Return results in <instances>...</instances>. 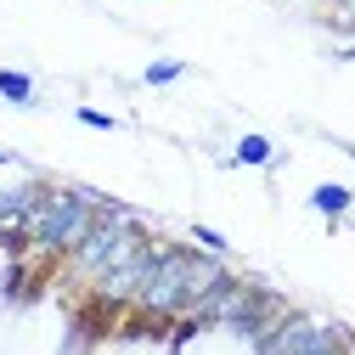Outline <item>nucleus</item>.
<instances>
[{"label":"nucleus","mask_w":355,"mask_h":355,"mask_svg":"<svg viewBox=\"0 0 355 355\" xmlns=\"http://www.w3.org/2000/svg\"><path fill=\"white\" fill-rule=\"evenodd\" d=\"M226 259L220 254H203V248H181V243H158L153 248V265H147V282L136 293V310L158 322H175V316H192V310L226 282Z\"/></svg>","instance_id":"1"},{"label":"nucleus","mask_w":355,"mask_h":355,"mask_svg":"<svg viewBox=\"0 0 355 355\" xmlns=\"http://www.w3.org/2000/svg\"><path fill=\"white\" fill-rule=\"evenodd\" d=\"M91 220H96V192H85V187H40L34 209L17 220V237L34 254H73L79 237L91 232Z\"/></svg>","instance_id":"2"},{"label":"nucleus","mask_w":355,"mask_h":355,"mask_svg":"<svg viewBox=\"0 0 355 355\" xmlns=\"http://www.w3.org/2000/svg\"><path fill=\"white\" fill-rule=\"evenodd\" d=\"M254 355H349V333L338 322L304 316V310H282L277 327L254 344Z\"/></svg>","instance_id":"3"},{"label":"nucleus","mask_w":355,"mask_h":355,"mask_svg":"<svg viewBox=\"0 0 355 355\" xmlns=\"http://www.w3.org/2000/svg\"><path fill=\"white\" fill-rule=\"evenodd\" d=\"M310 209H316L322 220H344L355 209V192L344 181H316V187H310Z\"/></svg>","instance_id":"4"},{"label":"nucleus","mask_w":355,"mask_h":355,"mask_svg":"<svg viewBox=\"0 0 355 355\" xmlns=\"http://www.w3.org/2000/svg\"><path fill=\"white\" fill-rule=\"evenodd\" d=\"M226 164H237V169H271V164H277V141L248 130V136H237V147H232Z\"/></svg>","instance_id":"5"},{"label":"nucleus","mask_w":355,"mask_h":355,"mask_svg":"<svg viewBox=\"0 0 355 355\" xmlns=\"http://www.w3.org/2000/svg\"><path fill=\"white\" fill-rule=\"evenodd\" d=\"M0 102H12V107H40V85H34V73H23V68H0Z\"/></svg>","instance_id":"6"},{"label":"nucleus","mask_w":355,"mask_h":355,"mask_svg":"<svg viewBox=\"0 0 355 355\" xmlns=\"http://www.w3.org/2000/svg\"><path fill=\"white\" fill-rule=\"evenodd\" d=\"M181 73H187V62H181V57H158V62H147V68H141V85H147V91H164V85H175Z\"/></svg>","instance_id":"7"},{"label":"nucleus","mask_w":355,"mask_h":355,"mask_svg":"<svg viewBox=\"0 0 355 355\" xmlns=\"http://www.w3.org/2000/svg\"><path fill=\"white\" fill-rule=\"evenodd\" d=\"M192 243H198L203 254H220V259H226V248H232L226 232H214V226H192Z\"/></svg>","instance_id":"8"},{"label":"nucleus","mask_w":355,"mask_h":355,"mask_svg":"<svg viewBox=\"0 0 355 355\" xmlns=\"http://www.w3.org/2000/svg\"><path fill=\"white\" fill-rule=\"evenodd\" d=\"M73 119H79L85 130H102V136H107V130H119V119L102 113V107H73Z\"/></svg>","instance_id":"9"},{"label":"nucleus","mask_w":355,"mask_h":355,"mask_svg":"<svg viewBox=\"0 0 355 355\" xmlns=\"http://www.w3.org/2000/svg\"><path fill=\"white\" fill-rule=\"evenodd\" d=\"M349 355H355V333H349Z\"/></svg>","instance_id":"10"},{"label":"nucleus","mask_w":355,"mask_h":355,"mask_svg":"<svg viewBox=\"0 0 355 355\" xmlns=\"http://www.w3.org/2000/svg\"><path fill=\"white\" fill-rule=\"evenodd\" d=\"M0 164H12V158H6V153H0Z\"/></svg>","instance_id":"11"},{"label":"nucleus","mask_w":355,"mask_h":355,"mask_svg":"<svg viewBox=\"0 0 355 355\" xmlns=\"http://www.w3.org/2000/svg\"><path fill=\"white\" fill-rule=\"evenodd\" d=\"M344 153H349V158H355V147H344Z\"/></svg>","instance_id":"12"}]
</instances>
